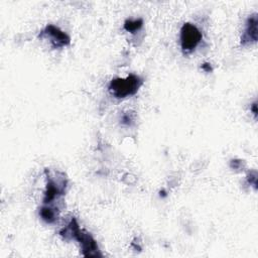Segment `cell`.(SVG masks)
<instances>
[{"instance_id":"6da1fadb","label":"cell","mask_w":258,"mask_h":258,"mask_svg":"<svg viewBox=\"0 0 258 258\" xmlns=\"http://www.w3.org/2000/svg\"><path fill=\"white\" fill-rule=\"evenodd\" d=\"M142 84L143 81L139 76L131 74L126 78L113 79L110 82L108 89L111 95L115 98L124 99L135 95Z\"/></svg>"},{"instance_id":"7a4b0ae2","label":"cell","mask_w":258,"mask_h":258,"mask_svg":"<svg viewBox=\"0 0 258 258\" xmlns=\"http://www.w3.org/2000/svg\"><path fill=\"white\" fill-rule=\"evenodd\" d=\"M46 173V186L43 196V204L50 205L53 201L63 196L66 192L68 179L62 172L45 170Z\"/></svg>"},{"instance_id":"3957f363","label":"cell","mask_w":258,"mask_h":258,"mask_svg":"<svg viewBox=\"0 0 258 258\" xmlns=\"http://www.w3.org/2000/svg\"><path fill=\"white\" fill-rule=\"evenodd\" d=\"M202 32L196 25L189 22L184 23L180 29L181 49L184 52H191L194 49L197 48L202 40Z\"/></svg>"},{"instance_id":"277c9868","label":"cell","mask_w":258,"mask_h":258,"mask_svg":"<svg viewBox=\"0 0 258 258\" xmlns=\"http://www.w3.org/2000/svg\"><path fill=\"white\" fill-rule=\"evenodd\" d=\"M39 37L48 39L53 48H60L67 46L71 42L70 36L53 24H47L39 33Z\"/></svg>"},{"instance_id":"5b68a950","label":"cell","mask_w":258,"mask_h":258,"mask_svg":"<svg viewBox=\"0 0 258 258\" xmlns=\"http://www.w3.org/2000/svg\"><path fill=\"white\" fill-rule=\"evenodd\" d=\"M73 239L80 243L82 254L86 257H100L102 254L98 248L96 240L86 231L81 230L80 227L76 230Z\"/></svg>"},{"instance_id":"8992f818","label":"cell","mask_w":258,"mask_h":258,"mask_svg":"<svg viewBox=\"0 0 258 258\" xmlns=\"http://www.w3.org/2000/svg\"><path fill=\"white\" fill-rule=\"evenodd\" d=\"M257 25H258V18L256 13L247 18L245 23V29L241 36L242 45L255 43L257 41V31H258Z\"/></svg>"},{"instance_id":"52a82bcc","label":"cell","mask_w":258,"mask_h":258,"mask_svg":"<svg viewBox=\"0 0 258 258\" xmlns=\"http://www.w3.org/2000/svg\"><path fill=\"white\" fill-rule=\"evenodd\" d=\"M39 216L47 224H52L57 220L58 212L57 209L51 207L50 205H43L39 209Z\"/></svg>"},{"instance_id":"ba28073f","label":"cell","mask_w":258,"mask_h":258,"mask_svg":"<svg viewBox=\"0 0 258 258\" xmlns=\"http://www.w3.org/2000/svg\"><path fill=\"white\" fill-rule=\"evenodd\" d=\"M143 24V20L138 18V19H127L124 22V29L128 32L131 33H135L136 31H138Z\"/></svg>"},{"instance_id":"9c48e42d","label":"cell","mask_w":258,"mask_h":258,"mask_svg":"<svg viewBox=\"0 0 258 258\" xmlns=\"http://www.w3.org/2000/svg\"><path fill=\"white\" fill-rule=\"evenodd\" d=\"M134 121V115L130 112H127V113H124L122 115V118H121V122L125 125H131Z\"/></svg>"},{"instance_id":"30bf717a","label":"cell","mask_w":258,"mask_h":258,"mask_svg":"<svg viewBox=\"0 0 258 258\" xmlns=\"http://www.w3.org/2000/svg\"><path fill=\"white\" fill-rule=\"evenodd\" d=\"M240 165H242V161H240V160H232L231 161V167L234 169H238Z\"/></svg>"},{"instance_id":"8fae6325","label":"cell","mask_w":258,"mask_h":258,"mask_svg":"<svg viewBox=\"0 0 258 258\" xmlns=\"http://www.w3.org/2000/svg\"><path fill=\"white\" fill-rule=\"evenodd\" d=\"M252 112H253L254 116L256 117V116H257V104H256V102H254V103L252 104Z\"/></svg>"}]
</instances>
